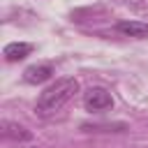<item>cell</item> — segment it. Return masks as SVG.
I'll list each match as a JSON object with an SVG mask.
<instances>
[{
    "label": "cell",
    "instance_id": "obj_1",
    "mask_svg": "<svg viewBox=\"0 0 148 148\" xmlns=\"http://www.w3.org/2000/svg\"><path fill=\"white\" fill-rule=\"evenodd\" d=\"M79 92V81L74 76H65V79H58L53 86H49L39 97H37V104H35V113L39 118H51L56 116L58 111H62L72 97Z\"/></svg>",
    "mask_w": 148,
    "mask_h": 148
},
{
    "label": "cell",
    "instance_id": "obj_2",
    "mask_svg": "<svg viewBox=\"0 0 148 148\" xmlns=\"http://www.w3.org/2000/svg\"><path fill=\"white\" fill-rule=\"evenodd\" d=\"M83 106L88 111H106V109L113 106V97L106 88L95 86V88H88L83 92Z\"/></svg>",
    "mask_w": 148,
    "mask_h": 148
},
{
    "label": "cell",
    "instance_id": "obj_3",
    "mask_svg": "<svg viewBox=\"0 0 148 148\" xmlns=\"http://www.w3.org/2000/svg\"><path fill=\"white\" fill-rule=\"evenodd\" d=\"M116 30H118L123 37H134V39L148 37V23H143V21L125 18V21H118V23H116Z\"/></svg>",
    "mask_w": 148,
    "mask_h": 148
},
{
    "label": "cell",
    "instance_id": "obj_4",
    "mask_svg": "<svg viewBox=\"0 0 148 148\" xmlns=\"http://www.w3.org/2000/svg\"><path fill=\"white\" fill-rule=\"evenodd\" d=\"M0 132H2L5 139H12V141H30L32 139L30 130H25L23 125L12 123V120H2L0 123Z\"/></svg>",
    "mask_w": 148,
    "mask_h": 148
},
{
    "label": "cell",
    "instance_id": "obj_5",
    "mask_svg": "<svg viewBox=\"0 0 148 148\" xmlns=\"http://www.w3.org/2000/svg\"><path fill=\"white\" fill-rule=\"evenodd\" d=\"M30 51H32V46L28 42H12V44H7L2 49V56H5L7 62H18L25 56H30Z\"/></svg>",
    "mask_w": 148,
    "mask_h": 148
},
{
    "label": "cell",
    "instance_id": "obj_6",
    "mask_svg": "<svg viewBox=\"0 0 148 148\" xmlns=\"http://www.w3.org/2000/svg\"><path fill=\"white\" fill-rule=\"evenodd\" d=\"M51 74H53V69L49 65H32L23 72V79L28 83H44L46 79H51Z\"/></svg>",
    "mask_w": 148,
    "mask_h": 148
}]
</instances>
